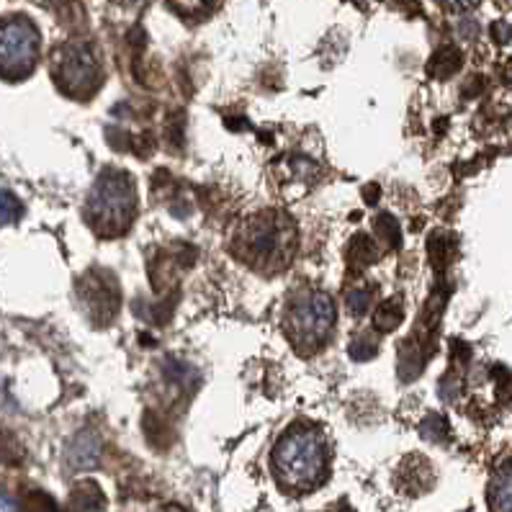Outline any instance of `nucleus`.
I'll return each mask as SVG.
<instances>
[{"mask_svg":"<svg viewBox=\"0 0 512 512\" xmlns=\"http://www.w3.org/2000/svg\"><path fill=\"white\" fill-rule=\"evenodd\" d=\"M21 512H60L57 510L55 500L44 492H31L26 494L24 502H21Z\"/></svg>","mask_w":512,"mask_h":512,"instance_id":"f3484780","label":"nucleus"},{"mask_svg":"<svg viewBox=\"0 0 512 512\" xmlns=\"http://www.w3.org/2000/svg\"><path fill=\"white\" fill-rule=\"evenodd\" d=\"M379 260V247L374 245V240L368 235H356L348 242V250H345V263L353 273H358L361 268L371 266Z\"/></svg>","mask_w":512,"mask_h":512,"instance_id":"1a4fd4ad","label":"nucleus"},{"mask_svg":"<svg viewBox=\"0 0 512 512\" xmlns=\"http://www.w3.org/2000/svg\"><path fill=\"white\" fill-rule=\"evenodd\" d=\"M98 456H101V440L96 433H80L75 435L70 448H67V464L73 469H93L98 464Z\"/></svg>","mask_w":512,"mask_h":512,"instance_id":"6e6552de","label":"nucleus"},{"mask_svg":"<svg viewBox=\"0 0 512 512\" xmlns=\"http://www.w3.org/2000/svg\"><path fill=\"white\" fill-rule=\"evenodd\" d=\"M338 512H353V510H350V507H340Z\"/></svg>","mask_w":512,"mask_h":512,"instance_id":"bb28decb","label":"nucleus"},{"mask_svg":"<svg viewBox=\"0 0 512 512\" xmlns=\"http://www.w3.org/2000/svg\"><path fill=\"white\" fill-rule=\"evenodd\" d=\"M39 57V31L26 16L0 21V75L19 80L34 70Z\"/></svg>","mask_w":512,"mask_h":512,"instance_id":"20e7f679","label":"nucleus"},{"mask_svg":"<svg viewBox=\"0 0 512 512\" xmlns=\"http://www.w3.org/2000/svg\"><path fill=\"white\" fill-rule=\"evenodd\" d=\"M70 505H73L75 512H98L106 507V494L96 482H80L73 489Z\"/></svg>","mask_w":512,"mask_h":512,"instance_id":"9b49d317","label":"nucleus"},{"mask_svg":"<svg viewBox=\"0 0 512 512\" xmlns=\"http://www.w3.org/2000/svg\"><path fill=\"white\" fill-rule=\"evenodd\" d=\"M163 512H186V510H183V507H178V505H168Z\"/></svg>","mask_w":512,"mask_h":512,"instance_id":"393cba45","label":"nucleus"},{"mask_svg":"<svg viewBox=\"0 0 512 512\" xmlns=\"http://www.w3.org/2000/svg\"><path fill=\"white\" fill-rule=\"evenodd\" d=\"M376 229H379V237L384 242L386 250H394L402 242V232H399V222L392 217V214H381L376 219Z\"/></svg>","mask_w":512,"mask_h":512,"instance_id":"4468645a","label":"nucleus"},{"mask_svg":"<svg viewBox=\"0 0 512 512\" xmlns=\"http://www.w3.org/2000/svg\"><path fill=\"white\" fill-rule=\"evenodd\" d=\"M278 479L294 489H312L325 479L327 443L320 430L296 425L273 448Z\"/></svg>","mask_w":512,"mask_h":512,"instance_id":"f257e3e1","label":"nucleus"},{"mask_svg":"<svg viewBox=\"0 0 512 512\" xmlns=\"http://www.w3.org/2000/svg\"><path fill=\"white\" fill-rule=\"evenodd\" d=\"M291 240H294V229L291 224L284 227V217L263 214L245 227L240 237V250L247 263H253V266H276V263H284L281 253H294L289 245Z\"/></svg>","mask_w":512,"mask_h":512,"instance_id":"39448f33","label":"nucleus"},{"mask_svg":"<svg viewBox=\"0 0 512 512\" xmlns=\"http://www.w3.org/2000/svg\"><path fill=\"white\" fill-rule=\"evenodd\" d=\"M21 214H24V206L21 201L8 191H0V227H6V224L19 222Z\"/></svg>","mask_w":512,"mask_h":512,"instance_id":"2eb2a0df","label":"nucleus"},{"mask_svg":"<svg viewBox=\"0 0 512 512\" xmlns=\"http://www.w3.org/2000/svg\"><path fill=\"white\" fill-rule=\"evenodd\" d=\"M137 217V188L124 170H106L96 181L88 199V222L98 235H124Z\"/></svg>","mask_w":512,"mask_h":512,"instance_id":"f03ea898","label":"nucleus"},{"mask_svg":"<svg viewBox=\"0 0 512 512\" xmlns=\"http://www.w3.org/2000/svg\"><path fill=\"white\" fill-rule=\"evenodd\" d=\"M335 327V304L325 291H299L286 314V332L296 348L314 350Z\"/></svg>","mask_w":512,"mask_h":512,"instance_id":"7ed1b4c3","label":"nucleus"},{"mask_svg":"<svg viewBox=\"0 0 512 512\" xmlns=\"http://www.w3.org/2000/svg\"><path fill=\"white\" fill-rule=\"evenodd\" d=\"M489 505L492 512H512V464L494 474L489 484Z\"/></svg>","mask_w":512,"mask_h":512,"instance_id":"9d476101","label":"nucleus"},{"mask_svg":"<svg viewBox=\"0 0 512 512\" xmlns=\"http://www.w3.org/2000/svg\"><path fill=\"white\" fill-rule=\"evenodd\" d=\"M24 451H21L19 440L13 438L11 433H0V461L6 464H19Z\"/></svg>","mask_w":512,"mask_h":512,"instance_id":"a211bd4d","label":"nucleus"},{"mask_svg":"<svg viewBox=\"0 0 512 512\" xmlns=\"http://www.w3.org/2000/svg\"><path fill=\"white\" fill-rule=\"evenodd\" d=\"M52 73L62 93L88 98L98 88V60L91 44L67 42L52 57Z\"/></svg>","mask_w":512,"mask_h":512,"instance_id":"423d86ee","label":"nucleus"},{"mask_svg":"<svg viewBox=\"0 0 512 512\" xmlns=\"http://www.w3.org/2000/svg\"><path fill=\"white\" fill-rule=\"evenodd\" d=\"M345 304H348V312L350 314H363L368 309V304H371V291L366 289H353L348 291V296H345Z\"/></svg>","mask_w":512,"mask_h":512,"instance_id":"aec40b11","label":"nucleus"},{"mask_svg":"<svg viewBox=\"0 0 512 512\" xmlns=\"http://www.w3.org/2000/svg\"><path fill=\"white\" fill-rule=\"evenodd\" d=\"M217 0H170V6L175 8L183 16H204L206 11H211Z\"/></svg>","mask_w":512,"mask_h":512,"instance_id":"6ab92c4d","label":"nucleus"},{"mask_svg":"<svg viewBox=\"0 0 512 512\" xmlns=\"http://www.w3.org/2000/svg\"><path fill=\"white\" fill-rule=\"evenodd\" d=\"M376 350H379V338H376L374 332H363L358 335L353 343H350V356L361 361V358H374Z\"/></svg>","mask_w":512,"mask_h":512,"instance_id":"dca6fc26","label":"nucleus"},{"mask_svg":"<svg viewBox=\"0 0 512 512\" xmlns=\"http://www.w3.org/2000/svg\"><path fill=\"white\" fill-rule=\"evenodd\" d=\"M80 299L96 325H109L119 312V284L106 271H91L80 281Z\"/></svg>","mask_w":512,"mask_h":512,"instance_id":"0eeeda50","label":"nucleus"},{"mask_svg":"<svg viewBox=\"0 0 512 512\" xmlns=\"http://www.w3.org/2000/svg\"><path fill=\"white\" fill-rule=\"evenodd\" d=\"M376 199H379V188L368 186L366 188V201H368V204H376Z\"/></svg>","mask_w":512,"mask_h":512,"instance_id":"b1692460","label":"nucleus"},{"mask_svg":"<svg viewBox=\"0 0 512 512\" xmlns=\"http://www.w3.org/2000/svg\"><path fill=\"white\" fill-rule=\"evenodd\" d=\"M458 67H461V52L456 47H440L428 62V73L433 78H451L456 73Z\"/></svg>","mask_w":512,"mask_h":512,"instance_id":"f8f14e48","label":"nucleus"},{"mask_svg":"<svg viewBox=\"0 0 512 512\" xmlns=\"http://www.w3.org/2000/svg\"><path fill=\"white\" fill-rule=\"evenodd\" d=\"M440 3L453 8V11H469V8H474L479 0H440Z\"/></svg>","mask_w":512,"mask_h":512,"instance_id":"5701e85b","label":"nucleus"},{"mask_svg":"<svg viewBox=\"0 0 512 512\" xmlns=\"http://www.w3.org/2000/svg\"><path fill=\"white\" fill-rule=\"evenodd\" d=\"M446 430H448L446 420H443V417H438V415H430L428 420L422 422V435H425V438H430V440H443Z\"/></svg>","mask_w":512,"mask_h":512,"instance_id":"412c9836","label":"nucleus"},{"mask_svg":"<svg viewBox=\"0 0 512 512\" xmlns=\"http://www.w3.org/2000/svg\"><path fill=\"white\" fill-rule=\"evenodd\" d=\"M402 320H404V304H402V299H397V296L386 299V302L381 304L379 312H376V317H374L376 327H379L381 332L397 330V327L402 325Z\"/></svg>","mask_w":512,"mask_h":512,"instance_id":"ddd939ff","label":"nucleus"},{"mask_svg":"<svg viewBox=\"0 0 512 512\" xmlns=\"http://www.w3.org/2000/svg\"><path fill=\"white\" fill-rule=\"evenodd\" d=\"M492 37L500 44H507L510 42V26H507L505 21H497V24L492 26Z\"/></svg>","mask_w":512,"mask_h":512,"instance_id":"4be33fe9","label":"nucleus"},{"mask_svg":"<svg viewBox=\"0 0 512 512\" xmlns=\"http://www.w3.org/2000/svg\"><path fill=\"white\" fill-rule=\"evenodd\" d=\"M121 3H124V6H132V3H137V0H121Z\"/></svg>","mask_w":512,"mask_h":512,"instance_id":"a878e982","label":"nucleus"}]
</instances>
